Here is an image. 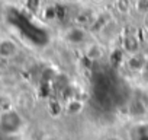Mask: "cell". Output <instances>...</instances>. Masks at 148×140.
Wrapping results in <instances>:
<instances>
[{"label":"cell","mask_w":148,"mask_h":140,"mask_svg":"<svg viewBox=\"0 0 148 140\" xmlns=\"http://www.w3.org/2000/svg\"><path fill=\"white\" fill-rule=\"evenodd\" d=\"M116 8L121 13H128L131 9V2L129 0H116Z\"/></svg>","instance_id":"5b68a950"},{"label":"cell","mask_w":148,"mask_h":140,"mask_svg":"<svg viewBox=\"0 0 148 140\" xmlns=\"http://www.w3.org/2000/svg\"><path fill=\"white\" fill-rule=\"evenodd\" d=\"M123 47H125V50H126L129 54H134V53H138V50H139V42H138L136 37H134V35H128V37L125 38V44H123Z\"/></svg>","instance_id":"3957f363"},{"label":"cell","mask_w":148,"mask_h":140,"mask_svg":"<svg viewBox=\"0 0 148 140\" xmlns=\"http://www.w3.org/2000/svg\"><path fill=\"white\" fill-rule=\"evenodd\" d=\"M128 66H129V69H132V70H141V69L145 67V58L141 57L138 53H134V54H131L129 58H128Z\"/></svg>","instance_id":"7a4b0ae2"},{"label":"cell","mask_w":148,"mask_h":140,"mask_svg":"<svg viewBox=\"0 0 148 140\" xmlns=\"http://www.w3.org/2000/svg\"><path fill=\"white\" fill-rule=\"evenodd\" d=\"M135 9L139 13H148V0H136L135 2Z\"/></svg>","instance_id":"8992f818"},{"label":"cell","mask_w":148,"mask_h":140,"mask_svg":"<svg viewBox=\"0 0 148 140\" xmlns=\"http://www.w3.org/2000/svg\"><path fill=\"white\" fill-rule=\"evenodd\" d=\"M86 54H87V57L92 58V60H99V58H102V55H103V50H102V47H100L99 44H92V45L87 47Z\"/></svg>","instance_id":"277c9868"},{"label":"cell","mask_w":148,"mask_h":140,"mask_svg":"<svg viewBox=\"0 0 148 140\" xmlns=\"http://www.w3.org/2000/svg\"><path fill=\"white\" fill-rule=\"evenodd\" d=\"M18 54V44L13 40H2L0 41V57L2 58H12Z\"/></svg>","instance_id":"6da1fadb"}]
</instances>
